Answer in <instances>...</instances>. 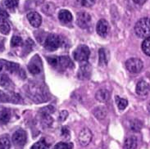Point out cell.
<instances>
[{
  "instance_id": "1",
  "label": "cell",
  "mask_w": 150,
  "mask_h": 149,
  "mask_svg": "<svg viewBox=\"0 0 150 149\" xmlns=\"http://www.w3.org/2000/svg\"><path fill=\"white\" fill-rule=\"evenodd\" d=\"M134 33L142 39L150 37V18L144 17L139 20L134 25Z\"/></svg>"
},
{
  "instance_id": "2",
  "label": "cell",
  "mask_w": 150,
  "mask_h": 149,
  "mask_svg": "<svg viewBox=\"0 0 150 149\" xmlns=\"http://www.w3.org/2000/svg\"><path fill=\"white\" fill-rule=\"evenodd\" d=\"M62 44V40L57 35H49L45 41V48L48 51L53 52L57 50Z\"/></svg>"
},
{
  "instance_id": "3",
  "label": "cell",
  "mask_w": 150,
  "mask_h": 149,
  "mask_svg": "<svg viewBox=\"0 0 150 149\" xmlns=\"http://www.w3.org/2000/svg\"><path fill=\"white\" fill-rule=\"evenodd\" d=\"M90 55L89 49L86 45H80L73 52L74 59L77 61H86Z\"/></svg>"
},
{
  "instance_id": "4",
  "label": "cell",
  "mask_w": 150,
  "mask_h": 149,
  "mask_svg": "<svg viewBox=\"0 0 150 149\" xmlns=\"http://www.w3.org/2000/svg\"><path fill=\"white\" fill-rule=\"evenodd\" d=\"M48 61L52 65L53 67H57V68H67L69 66H71V61L67 56H62V57H49Z\"/></svg>"
},
{
  "instance_id": "5",
  "label": "cell",
  "mask_w": 150,
  "mask_h": 149,
  "mask_svg": "<svg viewBox=\"0 0 150 149\" xmlns=\"http://www.w3.org/2000/svg\"><path fill=\"white\" fill-rule=\"evenodd\" d=\"M143 64L142 60H140L139 58H135L132 57L126 61V69L130 71V73H139L142 71Z\"/></svg>"
},
{
  "instance_id": "6",
  "label": "cell",
  "mask_w": 150,
  "mask_h": 149,
  "mask_svg": "<svg viewBox=\"0 0 150 149\" xmlns=\"http://www.w3.org/2000/svg\"><path fill=\"white\" fill-rule=\"evenodd\" d=\"M27 135L23 129H18L12 135V142L14 145L21 148L26 143Z\"/></svg>"
},
{
  "instance_id": "7",
  "label": "cell",
  "mask_w": 150,
  "mask_h": 149,
  "mask_svg": "<svg viewBox=\"0 0 150 149\" xmlns=\"http://www.w3.org/2000/svg\"><path fill=\"white\" fill-rule=\"evenodd\" d=\"M91 20V17L89 13L85 12H81L77 13L76 16V24L79 27L82 29H86L89 26Z\"/></svg>"
},
{
  "instance_id": "8",
  "label": "cell",
  "mask_w": 150,
  "mask_h": 149,
  "mask_svg": "<svg viewBox=\"0 0 150 149\" xmlns=\"http://www.w3.org/2000/svg\"><path fill=\"white\" fill-rule=\"evenodd\" d=\"M78 140L81 145L84 147L89 144V143L92 140V133L90 129L88 128H84L83 129H81L78 135Z\"/></svg>"
},
{
  "instance_id": "9",
  "label": "cell",
  "mask_w": 150,
  "mask_h": 149,
  "mask_svg": "<svg viewBox=\"0 0 150 149\" xmlns=\"http://www.w3.org/2000/svg\"><path fill=\"white\" fill-rule=\"evenodd\" d=\"M91 73H92L91 65L88 62H85L80 66L77 75L80 80L85 81V80H88L89 77L91 76Z\"/></svg>"
},
{
  "instance_id": "10",
  "label": "cell",
  "mask_w": 150,
  "mask_h": 149,
  "mask_svg": "<svg viewBox=\"0 0 150 149\" xmlns=\"http://www.w3.org/2000/svg\"><path fill=\"white\" fill-rule=\"evenodd\" d=\"M96 30L98 35L101 37H105L109 31V24L104 19H101L98 21L96 25Z\"/></svg>"
},
{
  "instance_id": "11",
  "label": "cell",
  "mask_w": 150,
  "mask_h": 149,
  "mask_svg": "<svg viewBox=\"0 0 150 149\" xmlns=\"http://www.w3.org/2000/svg\"><path fill=\"white\" fill-rule=\"evenodd\" d=\"M135 91L139 96H147L150 93V85L146 81H139L136 85Z\"/></svg>"
},
{
  "instance_id": "12",
  "label": "cell",
  "mask_w": 150,
  "mask_h": 149,
  "mask_svg": "<svg viewBox=\"0 0 150 149\" xmlns=\"http://www.w3.org/2000/svg\"><path fill=\"white\" fill-rule=\"evenodd\" d=\"M27 19H28L30 24L32 25L33 27H39L42 23V17L36 12H31L28 13L27 15Z\"/></svg>"
},
{
  "instance_id": "13",
  "label": "cell",
  "mask_w": 150,
  "mask_h": 149,
  "mask_svg": "<svg viewBox=\"0 0 150 149\" xmlns=\"http://www.w3.org/2000/svg\"><path fill=\"white\" fill-rule=\"evenodd\" d=\"M109 60V52L105 49H100L98 50V64L101 66H106Z\"/></svg>"
},
{
  "instance_id": "14",
  "label": "cell",
  "mask_w": 150,
  "mask_h": 149,
  "mask_svg": "<svg viewBox=\"0 0 150 149\" xmlns=\"http://www.w3.org/2000/svg\"><path fill=\"white\" fill-rule=\"evenodd\" d=\"M95 98L99 102H106L109 100L110 93L108 90L105 89H99L95 94Z\"/></svg>"
},
{
  "instance_id": "15",
  "label": "cell",
  "mask_w": 150,
  "mask_h": 149,
  "mask_svg": "<svg viewBox=\"0 0 150 149\" xmlns=\"http://www.w3.org/2000/svg\"><path fill=\"white\" fill-rule=\"evenodd\" d=\"M58 19L63 24H67L72 20V15L68 10H61L58 14Z\"/></svg>"
},
{
  "instance_id": "16",
  "label": "cell",
  "mask_w": 150,
  "mask_h": 149,
  "mask_svg": "<svg viewBox=\"0 0 150 149\" xmlns=\"http://www.w3.org/2000/svg\"><path fill=\"white\" fill-rule=\"evenodd\" d=\"M11 118V111L6 107H0V122L3 124L8 123Z\"/></svg>"
},
{
  "instance_id": "17",
  "label": "cell",
  "mask_w": 150,
  "mask_h": 149,
  "mask_svg": "<svg viewBox=\"0 0 150 149\" xmlns=\"http://www.w3.org/2000/svg\"><path fill=\"white\" fill-rule=\"evenodd\" d=\"M137 147V138L134 136L127 138L123 145V149H135Z\"/></svg>"
},
{
  "instance_id": "18",
  "label": "cell",
  "mask_w": 150,
  "mask_h": 149,
  "mask_svg": "<svg viewBox=\"0 0 150 149\" xmlns=\"http://www.w3.org/2000/svg\"><path fill=\"white\" fill-rule=\"evenodd\" d=\"M93 116L97 118L98 120H103L107 117V110L104 107H97L93 110Z\"/></svg>"
},
{
  "instance_id": "19",
  "label": "cell",
  "mask_w": 150,
  "mask_h": 149,
  "mask_svg": "<svg viewBox=\"0 0 150 149\" xmlns=\"http://www.w3.org/2000/svg\"><path fill=\"white\" fill-rule=\"evenodd\" d=\"M11 30L10 25L4 17H0V33L3 35H8Z\"/></svg>"
},
{
  "instance_id": "20",
  "label": "cell",
  "mask_w": 150,
  "mask_h": 149,
  "mask_svg": "<svg viewBox=\"0 0 150 149\" xmlns=\"http://www.w3.org/2000/svg\"><path fill=\"white\" fill-rule=\"evenodd\" d=\"M29 71L33 74V75H36V74H39V73L41 71V67L40 64L37 61H31V62L29 64L28 66Z\"/></svg>"
},
{
  "instance_id": "21",
  "label": "cell",
  "mask_w": 150,
  "mask_h": 149,
  "mask_svg": "<svg viewBox=\"0 0 150 149\" xmlns=\"http://www.w3.org/2000/svg\"><path fill=\"white\" fill-rule=\"evenodd\" d=\"M11 147L10 139L7 135L0 136V149H9Z\"/></svg>"
},
{
  "instance_id": "22",
  "label": "cell",
  "mask_w": 150,
  "mask_h": 149,
  "mask_svg": "<svg viewBox=\"0 0 150 149\" xmlns=\"http://www.w3.org/2000/svg\"><path fill=\"white\" fill-rule=\"evenodd\" d=\"M19 0H4V5L5 8H7L11 11H14L18 6Z\"/></svg>"
},
{
  "instance_id": "23",
  "label": "cell",
  "mask_w": 150,
  "mask_h": 149,
  "mask_svg": "<svg viewBox=\"0 0 150 149\" xmlns=\"http://www.w3.org/2000/svg\"><path fill=\"white\" fill-rule=\"evenodd\" d=\"M116 103L117 105L118 108L120 110H124L126 109V107L128 105V101L125 99V98H122V97H118V96H116Z\"/></svg>"
},
{
  "instance_id": "24",
  "label": "cell",
  "mask_w": 150,
  "mask_h": 149,
  "mask_svg": "<svg viewBox=\"0 0 150 149\" xmlns=\"http://www.w3.org/2000/svg\"><path fill=\"white\" fill-rule=\"evenodd\" d=\"M141 48H142L143 52H144L147 56H150V37L146 38L144 40V42L142 43Z\"/></svg>"
},
{
  "instance_id": "25",
  "label": "cell",
  "mask_w": 150,
  "mask_h": 149,
  "mask_svg": "<svg viewBox=\"0 0 150 149\" xmlns=\"http://www.w3.org/2000/svg\"><path fill=\"white\" fill-rule=\"evenodd\" d=\"M142 122L139 120H134L130 122V129L133 131H139L142 128Z\"/></svg>"
},
{
  "instance_id": "26",
  "label": "cell",
  "mask_w": 150,
  "mask_h": 149,
  "mask_svg": "<svg viewBox=\"0 0 150 149\" xmlns=\"http://www.w3.org/2000/svg\"><path fill=\"white\" fill-rule=\"evenodd\" d=\"M31 149H49V146L46 143L45 139H41L39 142L35 143L31 147Z\"/></svg>"
},
{
  "instance_id": "27",
  "label": "cell",
  "mask_w": 150,
  "mask_h": 149,
  "mask_svg": "<svg viewBox=\"0 0 150 149\" xmlns=\"http://www.w3.org/2000/svg\"><path fill=\"white\" fill-rule=\"evenodd\" d=\"M6 68L10 72H16L19 70V65L13 62H6Z\"/></svg>"
},
{
  "instance_id": "28",
  "label": "cell",
  "mask_w": 150,
  "mask_h": 149,
  "mask_svg": "<svg viewBox=\"0 0 150 149\" xmlns=\"http://www.w3.org/2000/svg\"><path fill=\"white\" fill-rule=\"evenodd\" d=\"M23 44V40L20 36H17L15 35L12 38V40H11V46L12 47H18L21 46Z\"/></svg>"
},
{
  "instance_id": "29",
  "label": "cell",
  "mask_w": 150,
  "mask_h": 149,
  "mask_svg": "<svg viewBox=\"0 0 150 149\" xmlns=\"http://www.w3.org/2000/svg\"><path fill=\"white\" fill-rule=\"evenodd\" d=\"M72 148V144L71 143H58L56 145L54 146L53 149H71Z\"/></svg>"
},
{
  "instance_id": "30",
  "label": "cell",
  "mask_w": 150,
  "mask_h": 149,
  "mask_svg": "<svg viewBox=\"0 0 150 149\" xmlns=\"http://www.w3.org/2000/svg\"><path fill=\"white\" fill-rule=\"evenodd\" d=\"M10 102L9 95L0 90V102Z\"/></svg>"
},
{
  "instance_id": "31",
  "label": "cell",
  "mask_w": 150,
  "mask_h": 149,
  "mask_svg": "<svg viewBox=\"0 0 150 149\" xmlns=\"http://www.w3.org/2000/svg\"><path fill=\"white\" fill-rule=\"evenodd\" d=\"M55 111V109L53 108L52 106H49V107H45L44 108L41 110V114H49L50 115L51 113H53Z\"/></svg>"
},
{
  "instance_id": "32",
  "label": "cell",
  "mask_w": 150,
  "mask_h": 149,
  "mask_svg": "<svg viewBox=\"0 0 150 149\" xmlns=\"http://www.w3.org/2000/svg\"><path fill=\"white\" fill-rule=\"evenodd\" d=\"M96 0H81V4L86 7V8H89V7H92L93 4H95Z\"/></svg>"
},
{
  "instance_id": "33",
  "label": "cell",
  "mask_w": 150,
  "mask_h": 149,
  "mask_svg": "<svg viewBox=\"0 0 150 149\" xmlns=\"http://www.w3.org/2000/svg\"><path fill=\"white\" fill-rule=\"evenodd\" d=\"M0 81H1L0 84H1V85H3V86H7L10 83V80H9V78L6 75H4L3 76L1 77Z\"/></svg>"
},
{
  "instance_id": "34",
  "label": "cell",
  "mask_w": 150,
  "mask_h": 149,
  "mask_svg": "<svg viewBox=\"0 0 150 149\" xmlns=\"http://www.w3.org/2000/svg\"><path fill=\"white\" fill-rule=\"evenodd\" d=\"M62 135L63 137H65L66 138H70V131L68 128H67L66 126H64L62 129Z\"/></svg>"
},
{
  "instance_id": "35",
  "label": "cell",
  "mask_w": 150,
  "mask_h": 149,
  "mask_svg": "<svg viewBox=\"0 0 150 149\" xmlns=\"http://www.w3.org/2000/svg\"><path fill=\"white\" fill-rule=\"evenodd\" d=\"M68 117V112L67 111H62L60 112V115H59V120L61 121H64Z\"/></svg>"
},
{
  "instance_id": "36",
  "label": "cell",
  "mask_w": 150,
  "mask_h": 149,
  "mask_svg": "<svg viewBox=\"0 0 150 149\" xmlns=\"http://www.w3.org/2000/svg\"><path fill=\"white\" fill-rule=\"evenodd\" d=\"M134 4H138V5H143L147 2V0H133Z\"/></svg>"
},
{
  "instance_id": "37",
  "label": "cell",
  "mask_w": 150,
  "mask_h": 149,
  "mask_svg": "<svg viewBox=\"0 0 150 149\" xmlns=\"http://www.w3.org/2000/svg\"><path fill=\"white\" fill-rule=\"evenodd\" d=\"M8 16V13L4 11V10H1L0 9V17H7Z\"/></svg>"
},
{
  "instance_id": "38",
  "label": "cell",
  "mask_w": 150,
  "mask_h": 149,
  "mask_svg": "<svg viewBox=\"0 0 150 149\" xmlns=\"http://www.w3.org/2000/svg\"><path fill=\"white\" fill-rule=\"evenodd\" d=\"M2 69H3V63L0 62V72H1V71H2Z\"/></svg>"
},
{
  "instance_id": "39",
  "label": "cell",
  "mask_w": 150,
  "mask_h": 149,
  "mask_svg": "<svg viewBox=\"0 0 150 149\" xmlns=\"http://www.w3.org/2000/svg\"><path fill=\"white\" fill-rule=\"evenodd\" d=\"M0 46H1V42H0Z\"/></svg>"
}]
</instances>
